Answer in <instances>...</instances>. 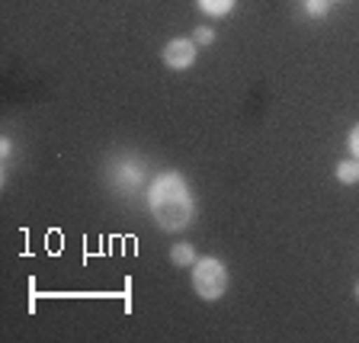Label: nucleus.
I'll return each mask as SVG.
<instances>
[{"label":"nucleus","instance_id":"f257e3e1","mask_svg":"<svg viewBox=\"0 0 359 343\" xmlns=\"http://www.w3.org/2000/svg\"><path fill=\"white\" fill-rule=\"evenodd\" d=\"M148 206H151V218L164 231H183L196 215L193 189H189L187 177L180 170H164L151 180Z\"/></svg>","mask_w":359,"mask_h":343},{"label":"nucleus","instance_id":"f03ea898","mask_svg":"<svg viewBox=\"0 0 359 343\" xmlns=\"http://www.w3.org/2000/svg\"><path fill=\"white\" fill-rule=\"evenodd\" d=\"M228 267H224L218 257H202V260L193 263V289L199 299L205 302H218L228 292Z\"/></svg>","mask_w":359,"mask_h":343},{"label":"nucleus","instance_id":"7ed1b4c3","mask_svg":"<svg viewBox=\"0 0 359 343\" xmlns=\"http://www.w3.org/2000/svg\"><path fill=\"white\" fill-rule=\"evenodd\" d=\"M196 55H199V45L193 42V36L189 39H170V42L161 48V58H164V65L170 67V71H187V67L196 65Z\"/></svg>","mask_w":359,"mask_h":343},{"label":"nucleus","instance_id":"20e7f679","mask_svg":"<svg viewBox=\"0 0 359 343\" xmlns=\"http://www.w3.org/2000/svg\"><path fill=\"white\" fill-rule=\"evenodd\" d=\"M337 180H340L344 187L359 183V161H356V157H346V161H340V164H337Z\"/></svg>","mask_w":359,"mask_h":343},{"label":"nucleus","instance_id":"39448f33","mask_svg":"<svg viewBox=\"0 0 359 343\" xmlns=\"http://www.w3.org/2000/svg\"><path fill=\"white\" fill-rule=\"evenodd\" d=\"M170 260H173V267H193L196 263V247L193 244H173L170 247Z\"/></svg>","mask_w":359,"mask_h":343},{"label":"nucleus","instance_id":"423d86ee","mask_svg":"<svg viewBox=\"0 0 359 343\" xmlns=\"http://www.w3.org/2000/svg\"><path fill=\"white\" fill-rule=\"evenodd\" d=\"M238 0H199V10L209 16H228Z\"/></svg>","mask_w":359,"mask_h":343},{"label":"nucleus","instance_id":"0eeeda50","mask_svg":"<svg viewBox=\"0 0 359 343\" xmlns=\"http://www.w3.org/2000/svg\"><path fill=\"white\" fill-rule=\"evenodd\" d=\"M302 7H305V13H308V16H314V20H321V16H327L330 0H305Z\"/></svg>","mask_w":359,"mask_h":343},{"label":"nucleus","instance_id":"6e6552de","mask_svg":"<svg viewBox=\"0 0 359 343\" xmlns=\"http://www.w3.org/2000/svg\"><path fill=\"white\" fill-rule=\"evenodd\" d=\"M193 42L196 45H212V42H215V29H209V26H199V29L193 32Z\"/></svg>","mask_w":359,"mask_h":343},{"label":"nucleus","instance_id":"1a4fd4ad","mask_svg":"<svg viewBox=\"0 0 359 343\" xmlns=\"http://www.w3.org/2000/svg\"><path fill=\"white\" fill-rule=\"evenodd\" d=\"M346 144H350V154L359 161V122L350 128V138H346Z\"/></svg>","mask_w":359,"mask_h":343},{"label":"nucleus","instance_id":"9d476101","mask_svg":"<svg viewBox=\"0 0 359 343\" xmlns=\"http://www.w3.org/2000/svg\"><path fill=\"white\" fill-rule=\"evenodd\" d=\"M10 151H13V142H10L7 135H4V138H0V154H4V157H10Z\"/></svg>","mask_w":359,"mask_h":343},{"label":"nucleus","instance_id":"9b49d317","mask_svg":"<svg viewBox=\"0 0 359 343\" xmlns=\"http://www.w3.org/2000/svg\"><path fill=\"white\" fill-rule=\"evenodd\" d=\"M353 292H356V299H359V283H356V289H353Z\"/></svg>","mask_w":359,"mask_h":343},{"label":"nucleus","instance_id":"f8f14e48","mask_svg":"<svg viewBox=\"0 0 359 343\" xmlns=\"http://www.w3.org/2000/svg\"><path fill=\"white\" fill-rule=\"evenodd\" d=\"M330 4H334V0H330Z\"/></svg>","mask_w":359,"mask_h":343}]
</instances>
